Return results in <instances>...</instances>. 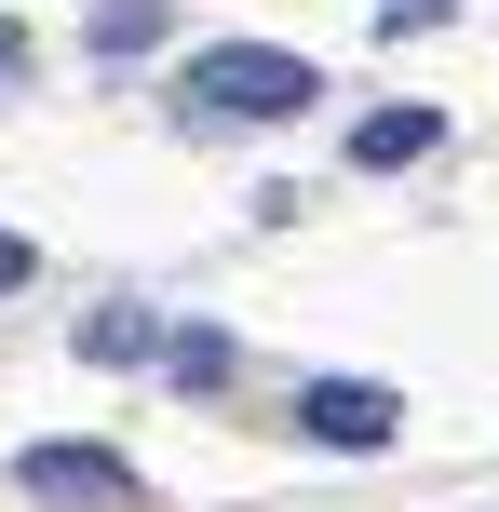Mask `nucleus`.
Listing matches in <instances>:
<instances>
[{
  "label": "nucleus",
  "instance_id": "423d86ee",
  "mask_svg": "<svg viewBox=\"0 0 499 512\" xmlns=\"http://www.w3.org/2000/svg\"><path fill=\"white\" fill-rule=\"evenodd\" d=\"M176 27V0H95V54H149Z\"/></svg>",
  "mask_w": 499,
  "mask_h": 512
},
{
  "label": "nucleus",
  "instance_id": "9d476101",
  "mask_svg": "<svg viewBox=\"0 0 499 512\" xmlns=\"http://www.w3.org/2000/svg\"><path fill=\"white\" fill-rule=\"evenodd\" d=\"M0 81H27V27L14 14H0Z\"/></svg>",
  "mask_w": 499,
  "mask_h": 512
},
{
  "label": "nucleus",
  "instance_id": "f03ea898",
  "mask_svg": "<svg viewBox=\"0 0 499 512\" xmlns=\"http://www.w3.org/2000/svg\"><path fill=\"white\" fill-rule=\"evenodd\" d=\"M297 432L338 445V459H378V445L405 432V391L392 378H311V391H297Z\"/></svg>",
  "mask_w": 499,
  "mask_h": 512
},
{
  "label": "nucleus",
  "instance_id": "6e6552de",
  "mask_svg": "<svg viewBox=\"0 0 499 512\" xmlns=\"http://www.w3.org/2000/svg\"><path fill=\"white\" fill-rule=\"evenodd\" d=\"M459 0H378V27H392V41H419V27H446Z\"/></svg>",
  "mask_w": 499,
  "mask_h": 512
},
{
  "label": "nucleus",
  "instance_id": "1a4fd4ad",
  "mask_svg": "<svg viewBox=\"0 0 499 512\" xmlns=\"http://www.w3.org/2000/svg\"><path fill=\"white\" fill-rule=\"evenodd\" d=\"M27 270H41V256H27V230H0V297H14Z\"/></svg>",
  "mask_w": 499,
  "mask_h": 512
},
{
  "label": "nucleus",
  "instance_id": "7ed1b4c3",
  "mask_svg": "<svg viewBox=\"0 0 499 512\" xmlns=\"http://www.w3.org/2000/svg\"><path fill=\"white\" fill-rule=\"evenodd\" d=\"M14 486H27V499H54V512H135V472L108 459V445H27Z\"/></svg>",
  "mask_w": 499,
  "mask_h": 512
},
{
  "label": "nucleus",
  "instance_id": "0eeeda50",
  "mask_svg": "<svg viewBox=\"0 0 499 512\" xmlns=\"http://www.w3.org/2000/svg\"><path fill=\"white\" fill-rule=\"evenodd\" d=\"M162 364H176L189 391H216V378H230V337H216V324H189V337H176V351H162Z\"/></svg>",
  "mask_w": 499,
  "mask_h": 512
},
{
  "label": "nucleus",
  "instance_id": "39448f33",
  "mask_svg": "<svg viewBox=\"0 0 499 512\" xmlns=\"http://www.w3.org/2000/svg\"><path fill=\"white\" fill-rule=\"evenodd\" d=\"M432 135H446V108H378V122H351V162L365 176H392V162H419Z\"/></svg>",
  "mask_w": 499,
  "mask_h": 512
},
{
  "label": "nucleus",
  "instance_id": "20e7f679",
  "mask_svg": "<svg viewBox=\"0 0 499 512\" xmlns=\"http://www.w3.org/2000/svg\"><path fill=\"white\" fill-rule=\"evenodd\" d=\"M176 337H162V310H135V297H108L95 324H81V364H162Z\"/></svg>",
  "mask_w": 499,
  "mask_h": 512
},
{
  "label": "nucleus",
  "instance_id": "f257e3e1",
  "mask_svg": "<svg viewBox=\"0 0 499 512\" xmlns=\"http://www.w3.org/2000/svg\"><path fill=\"white\" fill-rule=\"evenodd\" d=\"M311 95H324V68L284 54V41H216V54H189V108H203V122H297Z\"/></svg>",
  "mask_w": 499,
  "mask_h": 512
}]
</instances>
